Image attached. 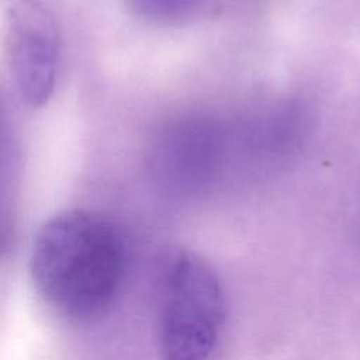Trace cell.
Instances as JSON below:
<instances>
[{"mask_svg":"<svg viewBox=\"0 0 360 360\" xmlns=\"http://www.w3.org/2000/svg\"><path fill=\"white\" fill-rule=\"evenodd\" d=\"M225 321V294L214 269L177 252L163 271L156 339L163 360H208Z\"/></svg>","mask_w":360,"mask_h":360,"instance_id":"7a4b0ae2","label":"cell"},{"mask_svg":"<svg viewBox=\"0 0 360 360\" xmlns=\"http://www.w3.org/2000/svg\"><path fill=\"white\" fill-rule=\"evenodd\" d=\"M305 128L307 115L298 105H278L255 117L245 129L246 146L262 156L284 153L297 146Z\"/></svg>","mask_w":360,"mask_h":360,"instance_id":"5b68a950","label":"cell"},{"mask_svg":"<svg viewBox=\"0 0 360 360\" xmlns=\"http://www.w3.org/2000/svg\"><path fill=\"white\" fill-rule=\"evenodd\" d=\"M204 0H127L138 15L153 21H172L188 15Z\"/></svg>","mask_w":360,"mask_h":360,"instance_id":"8992f818","label":"cell"},{"mask_svg":"<svg viewBox=\"0 0 360 360\" xmlns=\"http://www.w3.org/2000/svg\"><path fill=\"white\" fill-rule=\"evenodd\" d=\"M4 48L20 98L30 107L46 104L56 82L59 35L42 0H13L6 18Z\"/></svg>","mask_w":360,"mask_h":360,"instance_id":"277c9868","label":"cell"},{"mask_svg":"<svg viewBox=\"0 0 360 360\" xmlns=\"http://www.w3.org/2000/svg\"><path fill=\"white\" fill-rule=\"evenodd\" d=\"M127 243L108 218L70 210L48 219L30 255L35 291L58 315L91 322L117 300L127 271Z\"/></svg>","mask_w":360,"mask_h":360,"instance_id":"6da1fadb","label":"cell"},{"mask_svg":"<svg viewBox=\"0 0 360 360\" xmlns=\"http://www.w3.org/2000/svg\"><path fill=\"white\" fill-rule=\"evenodd\" d=\"M226 153V134L217 120L186 115L158 131L146 153V167L160 188L194 194L219 180Z\"/></svg>","mask_w":360,"mask_h":360,"instance_id":"3957f363","label":"cell"}]
</instances>
